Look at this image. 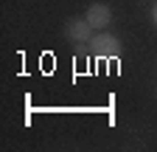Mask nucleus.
Instances as JSON below:
<instances>
[{"mask_svg":"<svg viewBox=\"0 0 157 152\" xmlns=\"http://www.w3.org/2000/svg\"><path fill=\"white\" fill-rule=\"evenodd\" d=\"M90 51L95 56H101V59H107V56L121 54V42H118L112 34H95L93 40H90Z\"/></svg>","mask_w":157,"mask_h":152,"instance_id":"1","label":"nucleus"},{"mask_svg":"<svg viewBox=\"0 0 157 152\" xmlns=\"http://www.w3.org/2000/svg\"><path fill=\"white\" fill-rule=\"evenodd\" d=\"M84 17L90 20V26H93L95 31H101V28H107V26L112 23V11H109V6H104V3H93Z\"/></svg>","mask_w":157,"mask_h":152,"instance_id":"3","label":"nucleus"},{"mask_svg":"<svg viewBox=\"0 0 157 152\" xmlns=\"http://www.w3.org/2000/svg\"><path fill=\"white\" fill-rule=\"evenodd\" d=\"M93 26H90V20L87 17H78V20H67L65 23V34L70 37V40H76V42H87V40H93Z\"/></svg>","mask_w":157,"mask_h":152,"instance_id":"2","label":"nucleus"},{"mask_svg":"<svg viewBox=\"0 0 157 152\" xmlns=\"http://www.w3.org/2000/svg\"><path fill=\"white\" fill-rule=\"evenodd\" d=\"M151 20H154V26H157V3H154V9H151Z\"/></svg>","mask_w":157,"mask_h":152,"instance_id":"4","label":"nucleus"}]
</instances>
